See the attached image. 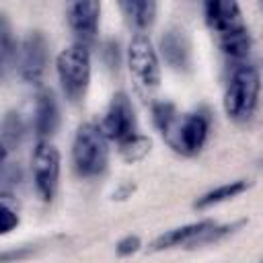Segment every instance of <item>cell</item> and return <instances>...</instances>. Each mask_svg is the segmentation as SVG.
Wrapping results in <instances>:
<instances>
[{
  "label": "cell",
  "instance_id": "1",
  "mask_svg": "<svg viewBox=\"0 0 263 263\" xmlns=\"http://www.w3.org/2000/svg\"><path fill=\"white\" fill-rule=\"evenodd\" d=\"M259 70L255 66H238L232 76L230 82L226 86V95H224V111L230 119L234 121H247L253 117L255 109H257V101H259Z\"/></svg>",
  "mask_w": 263,
  "mask_h": 263
},
{
  "label": "cell",
  "instance_id": "2",
  "mask_svg": "<svg viewBox=\"0 0 263 263\" xmlns=\"http://www.w3.org/2000/svg\"><path fill=\"white\" fill-rule=\"evenodd\" d=\"M107 142L109 140L95 123H82L76 129L72 144V162L80 177H97L107 168Z\"/></svg>",
  "mask_w": 263,
  "mask_h": 263
},
{
  "label": "cell",
  "instance_id": "3",
  "mask_svg": "<svg viewBox=\"0 0 263 263\" xmlns=\"http://www.w3.org/2000/svg\"><path fill=\"white\" fill-rule=\"evenodd\" d=\"M58 80L68 101L78 103L88 88L90 82V51L84 45H70L60 51L55 60Z\"/></svg>",
  "mask_w": 263,
  "mask_h": 263
},
{
  "label": "cell",
  "instance_id": "4",
  "mask_svg": "<svg viewBox=\"0 0 263 263\" xmlns=\"http://www.w3.org/2000/svg\"><path fill=\"white\" fill-rule=\"evenodd\" d=\"M127 66L129 74L144 95L152 92L160 82V64L156 49L146 33H136L127 47Z\"/></svg>",
  "mask_w": 263,
  "mask_h": 263
},
{
  "label": "cell",
  "instance_id": "5",
  "mask_svg": "<svg viewBox=\"0 0 263 263\" xmlns=\"http://www.w3.org/2000/svg\"><path fill=\"white\" fill-rule=\"evenodd\" d=\"M99 129L103 132V136L107 140H113L117 144L127 142L129 138H134L138 132V121H136V113H134V105L129 101V97L125 92H117L111 97L109 107L103 115V121L99 125Z\"/></svg>",
  "mask_w": 263,
  "mask_h": 263
},
{
  "label": "cell",
  "instance_id": "6",
  "mask_svg": "<svg viewBox=\"0 0 263 263\" xmlns=\"http://www.w3.org/2000/svg\"><path fill=\"white\" fill-rule=\"evenodd\" d=\"M33 181L39 197L51 201L60 181V150L45 140H41L33 152Z\"/></svg>",
  "mask_w": 263,
  "mask_h": 263
},
{
  "label": "cell",
  "instance_id": "7",
  "mask_svg": "<svg viewBox=\"0 0 263 263\" xmlns=\"http://www.w3.org/2000/svg\"><path fill=\"white\" fill-rule=\"evenodd\" d=\"M14 58H16V66H18L21 78H23L25 82L37 84V82L43 78L45 68H47V60H49V51H47V41H45V37H43L39 31L29 33V35L21 41V45H18V49H16V53H14Z\"/></svg>",
  "mask_w": 263,
  "mask_h": 263
},
{
  "label": "cell",
  "instance_id": "8",
  "mask_svg": "<svg viewBox=\"0 0 263 263\" xmlns=\"http://www.w3.org/2000/svg\"><path fill=\"white\" fill-rule=\"evenodd\" d=\"M228 228H216V224L212 220H199L193 224H185L179 228H173L164 234H160L154 242L152 249L154 251H162V249H173V247H181V245H203L214 240L220 232H226Z\"/></svg>",
  "mask_w": 263,
  "mask_h": 263
},
{
  "label": "cell",
  "instance_id": "9",
  "mask_svg": "<svg viewBox=\"0 0 263 263\" xmlns=\"http://www.w3.org/2000/svg\"><path fill=\"white\" fill-rule=\"evenodd\" d=\"M208 134H210V119L205 113H189L185 115L183 119H179L177 127H175V134L171 138V146L177 150V152H183V154H197L205 140H208Z\"/></svg>",
  "mask_w": 263,
  "mask_h": 263
},
{
  "label": "cell",
  "instance_id": "10",
  "mask_svg": "<svg viewBox=\"0 0 263 263\" xmlns=\"http://www.w3.org/2000/svg\"><path fill=\"white\" fill-rule=\"evenodd\" d=\"M203 14H205V23L208 27L218 35V41L232 37L240 31L247 29L240 8L236 2H220V0H210L203 4Z\"/></svg>",
  "mask_w": 263,
  "mask_h": 263
},
{
  "label": "cell",
  "instance_id": "11",
  "mask_svg": "<svg viewBox=\"0 0 263 263\" xmlns=\"http://www.w3.org/2000/svg\"><path fill=\"white\" fill-rule=\"evenodd\" d=\"M101 4L99 2H72L68 4V23L78 45L88 47L99 29Z\"/></svg>",
  "mask_w": 263,
  "mask_h": 263
},
{
  "label": "cell",
  "instance_id": "12",
  "mask_svg": "<svg viewBox=\"0 0 263 263\" xmlns=\"http://www.w3.org/2000/svg\"><path fill=\"white\" fill-rule=\"evenodd\" d=\"M60 125V107L55 101V95L49 88L39 90L37 103H35V134L45 140L58 132Z\"/></svg>",
  "mask_w": 263,
  "mask_h": 263
},
{
  "label": "cell",
  "instance_id": "13",
  "mask_svg": "<svg viewBox=\"0 0 263 263\" xmlns=\"http://www.w3.org/2000/svg\"><path fill=\"white\" fill-rule=\"evenodd\" d=\"M189 39L183 29L171 27L162 37H160V51L166 60V64L175 70H185L189 66Z\"/></svg>",
  "mask_w": 263,
  "mask_h": 263
},
{
  "label": "cell",
  "instance_id": "14",
  "mask_svg": "<svg viewBox=\"0 0 263 263\" xmlns=\"http://www.w3.org/2000/svg\"><path fill=\"white\" fill-rule=\"evenodd\" d=\"M119 8L125 18L138 29L150 27L156 18V2L152 0H123L119 2Z\"/></svg>",
  "mask_w": 263,
  "mask_h": 263
},
{
  "label": "cell",
  "instance_id": "15",
  "mask_svg": "<svg viewBox=\"0 0 263 263\" xmlns=\"http://www.w3.org/2000/svg\"><path fill=\"white\" fill-rule=\"evenodd\" d=\"M152 117H154V123L158 127V132L171 142L173 134H175V127L179 123V113H177V107L168 101H160V103H154L152 107Z\"/></svg>",
  "mask_w": 263,
  "mask_h": 263
},
{
  "label": "cell",
  "instance_id": "16",
  "mask_svg": "<svg viewBox=\"0 0 263 263\" xmlns=\"http://www.w3.org/2000/svg\"><path fill=\"white\" fill-rule=\"evenodd\" d=\"M247 187H249L247 181H232V183L220 185V187H216V189L203 193V195L195 201V208H210V205H214V203H222V201H226V199L236 197V195L242 193Z\"/></svg>",
  "mask_w": 263,
  "mask_h": 263
},
{
  "label": "cell",
  "instance_id": "17",
  "mask_svg": "<svg viewBox=\"0 0 263 263\" xmlns=\"http://www.w3.org/2000/svg\"><path fill=\"white\" fill-rule=\"evenodd\" d=\"M14 53H16V47H14V37H12L10 23H8L6 14L0 12V78L4 76L10 62L14 60Z\"/></svg>",
  "mask_w": 263,
  "mask_h": 263
},
{
  "label": "cell",
  "instance_id": "18",
  "mask_svg": "<svg viewBox=\"0 0 263 263\" xmlns=\"http://www.w3.org/2000/svg\"><path fill=\"white\" fill-rule=\"evenodd\" d=\"M119 150H121V154H123V158H125L127 162H136V160H140V158H144V156L148 154V150H150V140L144 138V136H140V134H136V136L129 138L127 142L119 144Z\"/></svg>",
  "mask_w": 263,
  "mask_h": 263
},
{
  "label": "cell",
  "instance_id": "19",
  "mask_svg": "<svg viewBox=\"0 0 263 263\" xmlns=\"http://www.w3.org/2000/svg\"><path fill=\"white\" fill-rule=\"evenodd\" d=\"M16 226H18V214L12 208L0 203V234H8Z\"/></svg>",
  "mask_w": 263,
  "mask_h": 263
},
{
  "label": "cell",
  "instance_id": "20",
  "mask_svg": "<svg viewBox=\"0 0 263 263\" xmlns=\"http://www.w3.org/2000/svg\"><path fill=\"white\" fill-rule=\"evenodd\" d=\"M140 249V238L138 236H125V238H121L119 242H117V255H121V257H127V255H132V253H136Z\"/></svg>",
  "mask_w": 263,
  "mask_h": 263
},
{
  "label": "cell",
  "instance_id": "21",
  "mask_svg": "<svg viewBox=\"0 0 263 263\" xmlns=\"http://www.w3.org/2000/svg\"><path fill=\"white\" fill-rule=\"evenodd\" d=\"M31 251L29 249H18V251H4L0 253V263H12V261H18L23 257H27Z\"/></svg>",
  "mask_w": 263,
  "mask_h": 263
},
{
  "label": "cell",
  "instance_id": "22",
  "mask_svg": "<svg viewBox=\"0 0 263 263\" xmlns=\"http://www.w3.org/2000/svg\"><path fill=\"white\" fill-rule=\"evenodd\" d=\"M4 158H6V146L0 142V166H2V162H4Z\"/></svg>",
  "mask_w": 263,
  "mask_h": 263
}]
</instances>
